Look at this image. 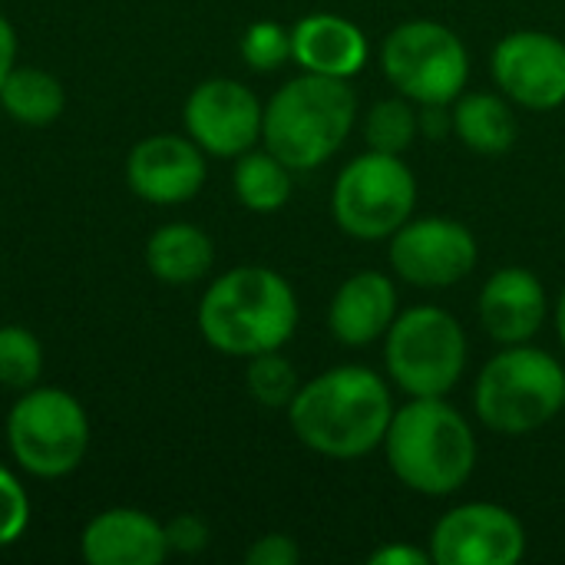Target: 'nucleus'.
<instances>
[{"label": "nucleus", "instance_id": "obj_1", "mask_svg": "<svg viewBox=\"0 0 565 565\" xmlns=\"http://www.w3.org/2000/svg\"><path fill=\"white\" fill-rule=\"evenodd\" d=\"M394 417L387 384L361 364H344L301 384L288 404L295 437L331 460H358L377 450Z\"/></svg>", "mask_w": 565, "mask_h": 565}, {"label": "nucleus", "instance_id": "obj_2", "mask_svg": "<svg viewBox=\"0 0 565 565\" xmlns=\"http://www.w3.org/2000/svg\"><path fill=\"white\" fill-rule=\"evenodd\" d=\"M298 328L291 285L262 265H242L218 275L199 301L202 338L228 358L281 351Z\"/></svg>", "mask_w": 565, "mask_h": 565}, {"label": "nucleus", "instance_id": "obj_3", "mask_svg": "<svg viewBox=\"0 0 565 565\" xmlns=\"http://www.w3.org/2000/svg\"><path fill=\"white\" fill-rule=\"evenodd\" d=\"M384 454L394 477L424 497L457 493L477 467L473 430L444 397H414L394 411Z\"/></svg>", "mask_w": 565, "mask_h": 565}, {"label": "nucleus", "instance_id": "obj_4", "mask_svg": "<svg viewBox=\"0 0 565 565\" xmlns=\"http://www.w3.org/2000/svg\"><path fill=\"white\" fill-rule=\"evenodd\" d=\"M358 99L348 79L301 73L265 106L262 139L288 169H318L354 129Z\"/></svg>", "mask_w": 565, "mask_h": 565}, {"label": "nucleus", "instance_id": "obj_5", "mask_svg": "<svg viewBox=\"0 0 565 565\" xmlns=\"http://www.w3.org/2000/svg\"><path fill=\"white\" fill-rule=\"evenodd\" d=\"M473 407L493 434H533L565 407L563 364L540 348L507 344V351L490 358L480 371Z\"/></svg>", "mask_w": 565, "mask_h": 565}, {"label": "nucleus", "instance_id": "obj_6", "mask_svg": "<svg viewBox=\"0 0 565 565\" xmlns=\"http://www.w3.org/2000/svg\"><path fill=\"white\" fill-rule=\"evenodd\" d=\"M7 447L17 467L30 477H66L86 457L89 417L83 404L60 387L20 391L7 414Z\"/></svg>", "mask_w": 565, "mask_h": 565}, {"label": "nucleus", "instance_id": "obj_7", "mask_svg": "<svg viewBox=\"0 0 565 565\" xmlns=\"http://www.w3.org/2000/svg\"><path fill=\"white\" fill-rule=\"evenodd\" d=\"M387 374L411 397H447L467 367V334L460 321L434 305L394 318L384 334Z\"/></svg>", "mask_w": 565, "mask_h": 565}, {"label": "nucleus", "instance_id": "obj_8", "mask_svg": "<svg viewBox=\"0 0 565 565\" xmlns=\"http://www.w3.org/2000/svg\"><path fill=\"white\" fill-rule=\"evenodd\" d=\"M417 205V182L401 156L364 152L348 162L334 182L331 209L334 222L361 242H377L394 235Z\"/></svg>", "mask_w": 565, "mask_h": 565}, {"label": "nucleus", "instance_id": "obj_9", "mask_svg": "<svg viewBox=\"0 0 565 565\" xmlns=\"http://www.w3.org/2000/svg\"><path fill=\"white\" fill-rule=\"evenodd\" d=\"M387 79L420 106H450L470 76L463 40L434 20H407L384 40Z\"/></svg>", "mask_w": 565, "mask_h": 565}, {"label": "nucleus", "instance_id": "obj_10", "mask_svg": "<svg viewBox=\"0 0 565 565\" xmlns=\"http://www.w3.org/2000/svg\"><path fill=\"white\" fill-rule=\"evenodd\" d=\"M523 553V523L497 503H463L444 513L430 536V556L437 565H513Z\"/></svg>", "mask_w": 565, "mask_h": 565}, {"label": "nucleus", "instance_id": "obj_11", "mask_svg": "<svg viewBox=\"0 0 565 565\" xmlns=\"http://www.w3.org/2000/svg\"><path fill=\"white\" fill-rule=\"evenodd\" d=\"M391 268L417 288H450L477 268V238L454 218L404 222L391 242Z\"/></svg>", "mask_w": 565, "mask_h": 565}, {"label": "nucleus", "instance_id": "obj_12", "mask_svg": "<svg viewBox=\"0 0 565 565\" xmlns=\"http://www.w3.org/2000/svg\"><path fill=\"white\" fill-rule=\"evenodd\" d=\"M262 103L238 79H205L185 99V129L202 152L235 159L262 139Z\"/></svg>", "mask_w": 565, "mask_h": 565}, {"label": "nucleus", "instance_id": "obj_13", "mask_svg": "<svg viewBox=\"0 0 565 565\" xmlns=\"http://www.w3.org/2000/svg\"><path fill=\"white\" fill-rule=\"evenodd\" d=\"M497 86L526 109L565 103V43L543 30H516L493 50Z\"/></svg>", "mask_w": 565, "mask_h": 565}, {"label": "nucleus", "instance_id": "obj_14", "mask_svg": "<svg viewBox=\"0 0 565 565\" xmlns=\"http://www.w3.org/2000/svg\"><path fill=\"white\" fill-rule=\"evenodd\" d=\"M129 189L152 205H182L205 185V152L189 136H146L126 159Z\"/></svg>", "mask_w": 565, "mask_h": 565}, {"label": "nucleus", "instance_id": "obj_15", "mask_svg": "<svg viewBox=\"0 0 565 565\" xmlns=\"http://www.w3.org/2000/svg\"><path fill=\"white\" fill-rule=\"evenodd\" d=\"M79 553L89 565H159L169 556L166 523L129 507L106 510L83 526Z\"/></svg>", "mask_w": 565, "mask_h": 565}, {"label": "nucleus", "instance_id": "obj_16", "mask_svg": "<svg viewBox=\"0 0 565 565\" xmlns=\"http://www.w3.org/2000/svg\"><path fill=\"white\" fill-rule=\"evenodd\" d=\"M546 318V288L530 268H500L480 291V321L500 344H526Z\"/></svg>", "mask_w": 565, "mask_h": 565}, {"label": "nucleus", "instance_id": "obj_17", "mask_svg": "<svg viewBox=\"0 0 565 565\" xmlns=\"http://www.w3.org/2000/svg\"><path fill=\"white\" fill-rule=\"evenodd\" d=\"M367 36L364 30L338 13H311L291 26V60L305 73L348 79L367 63Z\"/></svg>", "mask_w": 565, "mask_h": 565}, {"label": "nucleus", "instance_id": "obj_18", "mask_svg": "<svg viewBox=\"0 0 565 565\" xmlns=\"http://www.w3.org/2000/svg\"><path fill=\"white\" fill-rule=\"evenodd\" d=\"M397 318V288L381 271L351 275L328 308L331 334L348 348H367L381 341Z\"/></svg>", "mask_w": 565, "mask_h": 565}, {"label": "nucleus", "instance_id": "obj_19", "mask_svg": "<svg viewBox=\"0 0 565 565\" xmlns=\"http://www.w3.org/2000/svg\"><path fill=\"white\" fill-rule=\"evenodd\" d=\"M212 262H215L212 238L189 222L162 225L146 242V268L166 285H192L209 275Z\"/></svg>", "mask_w": 565, "mask_h": 565}, {"label": "nucleus", "instance_id": "obj_20", "mask_svg": "<svg viewBox=\"0 0 565 565\" xmlns=\"http://www.w3.org/2000/svg\"><path fill=\"white\" fill-rule=\"evenodd\" d=\"M454 132L480 156H500L516 139V119L503 96L467 93L454 99Z\"/></svg>", "mask_w": 565, "mask_h": 565}, {"label": "nucleus", "instance_id": "obj_21", "mask_svg": "<svg viewBox=\"0 0 565 565\" xmlns=\"http://www.w3.org/2000/svg\"><path fill=\"white\" fill-rule=\"evenodd\" d=\"M3 113L20 126H50L63 116V83L40 66H13L0 86Z\"/></svg>", "mask_w": 565, "mask_h": 565}, {"label": "nucleus", "instance_id": "obj_22", "mask_svg": "<svg viewBox=\"0 0 565 565\" xmlns=\"http://www.w3.org/2000/svg\"><path fill=\"white\" fill-rule=\"evenodd\" d=\"M235 195L252 212H278L291 199V169L275 152H242L235 175Z\"/></svg>", "mask_w": 565, "mask_h": 565}, {"label": "nucleus", "instance_id": "obj_23", "mask_svg": "<svg viewBox=\"0 0 565 565\" xmlns=\"http://www.w3.org/2000/svg\"><path fill=\"white\" fill-rule=\"evenodd\" d=\"M417 132H420V116L411 109L407 96L374 103L367 119H364V139L377 152L401 156V152H407L414 146Z\"/></svg>", "mask_w": 565, "mask_h": 565}, {"label": "nucleus", "instance_id": "obj_24", "mask_svg": "<svg viewBox=\"0 0 565 565\" xmlns=\"http://www.w3.org/2000/svg\"><path fill=\"white\" fill-rule=\"evenodd\" d=\"M43 374V344L20 324L0 328V387L30 391Z\"/></svg>", "mask_w": 565, "mask_h": 565}, {"label": "nucleus", "instance_id": "obj_25", "mask_svg": "<svg viewBox=\"0 0 565 565\" xmlns=\"http://www.w3.org/2000/svg\"><path fill=\"white\" fill-rule=\"evenodd\" d=\"M248 394L262 404V407H288L298 394V374L291 367L288 358H281L278 351H265L248 358Z\"/></svg>", "mask_w": 565, "mask_h": 565}, {"label": "nucleus", "instance_id": "obj_26", "mask_svg": "<svg viewBox=\"0 0 565 565\" xmlns=\"http://www.w3.org/2000/svg\"><path fill=\"white\" fill-rule=\"evenodd\" d=\"M242 56L252 70H278L291 60V30L275 20H258L242 36Z\"/></svg>", "mask_w": 565, "mask_h": 565}, {"label": "nucleus", "instance_id": "obj_27", "mask_svg": "<svg viewBox=\"0 0 565 565\" xmlns=\"http://www.w3.org/2000/svg\"><path fill=\"white\" fill-rule=\"evenodd\" d=\"M30 526V497L23 483L0 463V550L13 546Z\"/></svg>", "mask_w": 565, "mask_h": 565}, {"label": "nucleus", "instance_id": "obj_28", "mask_svg": "<svg viewBox=\"0 0 565 565\" xmlns=\"http://www.w3.org/2000/svg\"><path fill=\"white\" fill-rule=\"evenodd\" d=\"M166 543H169V553L195 556V553H202L209 546V526H205L202 516L182 513V516L166 523Z\"/></svg>", "mask_w": 565, "mask_h": 565}, {"label": "nucleus", "instance_id": "obj_29", "mask_svg": "<svg viewBox=\"0 0 565 565\" xmlns=\"http://www.w3.org/2000/svg\"><path fill=\"white\" fill-rule=\"evenodd\" d=\"M298 559H301V550L285 533H268V536L255 540L245 553L248 565H295Z\"/></svg>", "mask_w": 565, "mask_h": 565}, {"label": "nucleus", "instance_id": "obj_30", "mask_svg": "<svg viewBox=\"0 0 565 565\" xmlns=\"http://www.w3.org/2000/svg\"><path fill=\"white\" fill-rule=\"evenodd\" d=\"M371 565H427L434 563L430 553L424 550H414V546H404V543H391V546H381L371 553Z\"/></svg>", "mask_w": 565, "mask_h": 565}, {"label": "nucleus", "instance_id": "obj_31", "mask_svg": "<svg viewBox=\"0 0 565 565\" xmlns=\"http://www.w3.org/2000/svg\"><path fill=\"white\" fill-rule=\"evenodd\" d=\"M417 116H420V132H427L434 139H440V136H447V129H454V113H447V106H424V113H417Z\"/></svg>", "mask_w": 565, "mask_h": 565}, {"label": "nucleus", "instance_id": "obj_32", "mask_svg": "<svg viewBox=\"0 0 565 565\" xmlns=\"http://www.w3.org/2000/svg\"><path fill=\"white\" fill-rule=\"evenodd\" d=\"M13 66H17V33H13V23L0 13V86Z\"/></svg>", "mask_w": 565, "mask_h": 565}, {"label": "nucleus", "instance_id": "obj_33", "mask_svg": "<svg viewBox=\"0 0 565 565\" xmlns=\"http://www.w3.org/2000/svg\"><path fill=\"white\" fill-rule=\"evenodd\" d=\"M556 328H559V341L565 344V291L559 298V308H556Z\"/></svg>", "mask_w": 565, "mask_h": 565}]
</instances>
